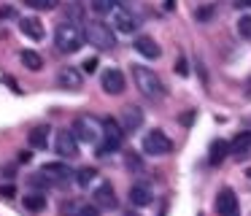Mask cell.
<instances>
[{
	"label": "cell",
	"mask_w": 251,
	"mask_h": 216,
	"mask_svg": "<svg viewBox=\"0 0 251 216\" xmlns=\"http://www.w3.org/2000/svg\"><path fill=\"white\" fill-rule=\"evenodd\" d=\"M211 16H213V5H202V8H197V19L200 22L211 19Z\"/></svg>",
	"instance_id": "4dcf8cb0"
},
{
	"label": "cell",
	"mask_w": 251,
	"mask_h": 216,
	"mask_svg": "<svg viewBox=\"0 0 251 216\" xmlns=\"http://www.w3.org/2000/svg\"><path fill=\"white\" fill-rule=\"evenodd\" d=\"M122 140H125V130H122V124L116 122V119H103V146L108 151L119 149Z\"/></svg>",
	"instance_id": "9c48e42d"
},
{
	"label": "cell",
	"mask_w": 251,
	"mask_h": 216,
	"mask_svg": "<svg viewBox=\"0 0 251 216\" xmlns=\"http://www.w3.org/2000/svg\"><path fill=\"white\" fill-rule=\"evenodd\" d=\"M122 216H141V214H138V211H125Z\"/></svg>",
	"instance_id": "ab89813d"
},
{
	"label": "cell",
	"mask_w": 251,
	"mask_h": 216,
	"mask_svg": "<svg viewBox=\"0 0 251 216\" xmlns=\"http://www.w3.org/2000/svg\"><path fill=\"white\" fill-rule=\"evenodd\" d=\"M22 203H25V208H27V211H35V214H41V211L46 208V197L41 192H27Z\"/></svg>",
	"instance_id": "7402d4cb"
},
{
	"label": "cell",
	"mask_w": 251,
	"mask_h": 216,
	"mask_svg": "<svg viewBox=\"0 0 251 216\" xmlns=\"http://www.w3.org/2000/svg\"><path fill=\"white\" fill-rule=\"evenodd\" d=\"M54 81H57V86H60V89H68V92H76V89H81V86H84L81 70H78V68H71V65L57 70V79H54Z\"/></svg>",
	"instance_id": "30bf717a"
},
{
	"label": "cell",
	"mask_w": 251,
	"mask_h": 216,
	"mask_svg": "<svg viewBox=\"0 0 251 216\" xmlns=\"http://www.w3.org/2000/svg\"><path fill=\"white\" fill-rule=\"evenodd\" d=\"M238 35L246 38V41H251V14H246L238 19Z\"/></svg>",
	"instance_id": "484cf974"
},
{
	"label": "cell",
	"mask_w": 251,
	"mask_h": 216,
	"mask_svg": "<svg viewBox=\"0 0 251 216\" xmlns=\"http://www.w3.org/2000/svg\"><path fill=\"white\" fill-rule=\"evenodd\" d=\"M38 173L49 181V187H60V189L71 187V184L76 181V173L68 165H62V162H49V165H44Z\"/></svg>",
	"instance_id": "5b68a950"
},
{
	"label": "cell",
	"mask_w": 251,
	"mask_h": 216,
	"mask_svg": "<svg viewBox=\"0 0 251 216\" xmlns=\"http://www.w3.org/2000/svg\"><path fill=\"white\" fill-rule=\"evenodd\" d=\"M119 124H122L125 133H135V130H141L143 111L138 106H125V108H122V116H119Z\"/></svg>",
	"instance_id": "4fadbf2b"
},
{
	"label": "cell",
	"mask_w": 251,
	"mask_h": 216,
	"mask_svg": "<svg viewBox=\"0 0 251 216\" xmlns=\"http://www.w3.org/2000/svg\"><path fill=\"white\" fill-rule=\"evenodd\" d=\"M246 97L251 100V79H249V84H246Z\"/></svg>",
	"instance_id": "f35d334b"
},
{
	"label": "cell",
	"mask_w": 251,
	"mask_h": 216,
	"mask_svg": "<svg viewBox=\"0 0 251 216\" xmlns=\"http://www.w3.org/2000/svg\"><path fill=\"white\" fill-rule=\"evenodd\" d=\"M27 181H30V187H41V189H46V187H49V181H46V178L41 176V173H35V176H30Z\"/></svg>",
	"instance_id": "f1b7e54d"
},
{
	"label": "cell",
	"mask_w": 251,
	"mask_h": 216,
	"mask_svg": "<svg viewBox=\"0 0 251 216\" xmlns=\"http://www.w3.org/2000/svg\"><path fill=\"white\" fill-rule=\"evenodd\" d=\"M170 149H173V143H170V138L162 130H151V133L143 135V151H146L149 157H162V154H168Z\"/></svg>",
	"instance_id": "8992f818"
},
{
	"label": "cell",
	"mask_w": 251,
	"mask_h": 216,
	"mask_svg": "<svg viewBox=\"0 0 251 216\" xmlns=\"http://www.w3.org/2000/svg\"><path fill=\"white\" fill-rule=\"evenodd\" d=\"M114 0H92V11L95 14H100V16H105V14H114Z\"/></svg>",
	"instance_id": "d4e9b609"
},
{
	"label": "cell",
	"mask_w": 251,
	"mask_h": 216,
	"mask_svg": "<svg viewBox=\"0 0 251 216\" xmlns=\"http://www.w3.org/2000/svg\"><path fill=\"white\" fill-rule=\"evenodd\" d=\"M135 52L143 54L146 59H159L162 57V49H159V43L154 41L151 35H138L135 38Z\"/></svg>",
	"instance_id": "9a60e30c"
},
{
	"label": "cell",
	"mask_w": 251,
	"mask_h": 216,
	"mask_svg": "<svg viewBox=\"0 0 251 216\" xmlns=\"http://www.w3.org/2000/svg\"><path fill=\"white\" fill-rule=\"evenodd\" d=\"M0 16H3V19H8V16H17V11H14L11 5H3V8H0Z\"/></svg>",
	"instance_id": "d6a6232c"
},
{
	"label": "cell",
	"mask_w": 251,
	"mask_h": 216,
	"mask_svg": "<svg viewBox=\"0 0 251 216\" xmlns=\"http://www.w3.org/2000/svg\"><path fill=\"white\" fill-rule=\"evenodd\" d=\"M19 59H22V65L27 70H41V68H44V57H41L38 52H33V49H22Z\"/></svg>",
	"instance_id": "44dd1931"
},
{
	"label": "cell",
	"mask_w": 251,
	"mask_h": 216,
	"mask_svg": "<svg viewBox=\"0 0 251 216\" xmlns=\"http://www.w3.org/2000/svg\"><path fill=\"white\" fill-rule=\"evenodd\" d=\"M95 205L103 208V211L116 208V192H114V187H111L108 181H103L98 189H95Z\"/></svg>",
	"instance_id": "5bb4252c"
},
{
	"label": "cell",
	"mask_w": 251,
	"mask_h": 216,
	"mask_svg": "<svg viewBox=\"0 0 251 216\" xmlns=\"http://www.w3.org/2000/svg\"><path fill=\"white\" fill-rule=\"evenodd\" d=\"M176 73H181V76L189 73V65H186V59H184V57H178V62H176Z\"/></svg>",
	"instance_id": "1f68e13d"
},
{
	"label": "cell",
	"mask_w": 251,
	"mask_h": 216,
	"mask_svg": "<svg viewBox=\"0 0 251 216\" xmlns=\"http://www.w3.org/2000/svg\"><path fill=\"white\" fill-rule=\"evenodd\" d=\"M200 216H202V214H200Z\"/></svg>",
	"instance_id": "b9f144b4"
},
{
	"label": "cell",
	"mask_w": 251,
	"mask_h": 216,
	"mask_svg": "<svg viewBox=\"0 0 251 216\" xmlns=\"http://www.w3.org/2000/svg\"><path fill=\"white\" fill-rule=\"evenodd\" d=\"M165 8H168V11H173V8H176V0H168V3H165Z\"/></svg>",
	"instance_id": "74e56055"
},
{
	"label": "cell",
	"mask_w": 251,
	"mask_h": 216,
	"mask_svg": "<svg viewBox=\"0 0 251 216\" xmlns=\"http://www.w3.org/2000/svg\"><path fill=\"white\" fill-rule=\"evenodd\" d=\"M84 41L92 43L95 49H100V52H111V49H116V35L111 27L100 25V22H89V25H84Z\"/></svg>",
	"instance_id": "277c9868"
},
{
	"label": "cell",
	"mask_w": 251,
	"mask_h": 216,
	"mask_svg": "<svg viewBox=\"0 0 251 216\" xmlns=\"http://www.w3.org/2000/svg\"><path fill=\"white\" fill-rule=\"evenodd\" d=\"M54 151H57V157H65V160L78 157V140H76V135H73L71 130H60V133L54 135Z\"/></svg>",
	"instance_id": "ba28073f"
},
{
	"label": "cell",
	"mask_w": 251,
	"mask_h": 216,
	"mask_svg": "<svg viewBox=\"0 0 251 216\" xmlns=\"http://www.w3.org/2000/svg\"><path fill=\"white\" fill-rule=\"evenodd\" d=\"M3 81H6V84H8V86H11V89H14V92H19V84H17V81H14V79H3Z\"/></svg>",
	"instance_id": "d590c367"
},
{
	"label": "cell",
	"mask_w": 251,
	"mask_h": 216,
	"mask_svg": "<svg viewBox=\"0 0 251 216\" xmlns=\"http://www.w3.org/2000/svg\"><path fill=\"white\" fill-rule=\"evenodd\" d=\"M114 3H116V5H119V3H127V0H114Z\"/></svg>",
	"instance_id": "60d3db41"
},
{
	"label": "cell",
	"mask_w": 251,
	"mask_h": 216,
	"mask_svg": "<svg viewBox=\"0 0 251 216\" xmlns=\"http://www.w3.org/2000/svg\"><path fill=\"white\" fill-rule=\"evenodd\" d=\"M100 84H103V89L108 95H122L125 92V73L119 68H105L100 73Z\"/></svg>",
	"instance_id": "7c38bea8"
},
{
	"label": "cell",
	"mask_w": 251,
	"mask_h": 216,
	"mask_svg": "<svg viewBox=\"0 0 251 216\" xmlns=\"http://www.w3.org/2000/svg\"><path fill=\"white\" fill-rule=\"evenodd\" d=\"M216 214H219V216H240L238 194H235L229 187H222V189H219V194H216Z\"/></svg>",
	"instance_id": "52a82bcc"
},
{
	"label": "cell",
	"mask_w": 251,
	"mask_h": 216,
	"mask_svg": "<svg viewBox=\"0 0 251 216\" xmlns=\"http://www.w3.org/2000/svg\"><path fill=\"white\" fill-rule=\"evenodd\" d=\"M98 178V170L95 167H78L76 170V181H78V187H89V184Z\"/></svg>",
	"instance_id": "603a6c76"
},
{
	"label": "cell",
	"mask_w": 251,
	"mask_h": 216,
	"mask_svg": "<svg viewBox=\"0 0 251 216\" xmlns=\"http://www.w3.org/2000/svg\"><path fill=\"white\" fill-rule=\"evenodd\" d=\"M235 5H238V8H251V0H238Z\"/></svg>",
	"instance_id": "8d00e7d4"
},
{
	"label": "cell",
	"mask_w": 251,
	"mask_h": 216,
	"mask_svg": "<svg viewBox=\"0 0 251 216\" xmlns=\"http://www.w3.org/2000/svg\"><path fill=\"white\" fill-rule=\"evenodd\" d=\"M132 81H135V86H138V92H141L146 100H151V103H157V100H162L165 97V84L159 81V76L154 73L151 68H143V65H132Z\"/></svg>",
	"instance_id": "6da1fadb"
},
{
	"label": "cell",
	"mask_w": 251,
	"mask_h": 216,
	"mask_svg": "<svg viewBox=\"0 0 251 216\" xmlns=\"http://www.w3.org/2000/svg\"><path fill=\"white\" fill-rule=\"evenodd\" d=\"M111 16H114V27L119 32H125V35H130V32H135L138 27H141V16H135L127 8H114Z\"/></svg>",
	"instance_id": "8fae6325"
},
{
	"label": "cell",
	"mask_w": 251,
	"mask_h": 216,
	"mask_svg": "<svg viewBox=\"0 0 251 216\" xmlns=\"http://www.w3.org/2000/svg\"><path fill=\"white\" fill-rule=\"evenodd\" d=\"M84 41V30H78L76 25H71V22H62V25H57L54 30V49L62 54H73L81 49Z\"/></svg>",
	"instance_id": "3957f363"
},
{
	"label": "cell",
	"mask_w": 251,
	"mask_h": 216,
	"mask_svg": "<svg viewBox=\"0 0 251 216\" xmlns=\"http://www.w3.org/2000/svg\"><path fill=\"white\" fill-rule=\"evenodd\" d=\"M192 122H195V111H189V113L181 116V124H192Z\"/></svg>",
	"instance_id": "e575fe53"
},
{
	"label": "cell",
	"mask_w": 251,
	"mask_h": 216,
	"mask_svg": "<svg viewBox=\"0 0 251 216\" xmlns=\"http://www.w3.org/2000/svg\"><path fill=\"white\" fill-rule=\"evenodd\" d=\"M19 30L27 38H33V41H41V38H44V25H41V19H35V16H22V19H19Z\"/></svg>",
	"instance_id": "e0dca14e"
},
{
	"label": "cell",
	"mask_w": 251,
	"mask_h": 216,
	"mask_svg": "<svg viewBox=\"0 0 251 216\" xmlns=\"http://www.w3.org/2000/svg\"><path fill=\"white\" fill-rule=\"evenodd\" d=\"M95 68H98V59H87V62H84V70H87V73H95Z\"/></svg>",
	"instance_id": "836d02e7"
},
{
	"label": "cell",
	"mask_w": 251,
	"mask_h": 216,
	"mask_svg": "<svg viewBox=\"0 0 251 216\" xmlns=\"http://www.w3.org/2000/svg\"><path fill=\"white\" fill-rule=\"evenodd\" d=\"M22 3L30 5V8H35V11H51V8L60 5V0H22Z\"/></svg>",
	"instance_id": "cb8c5ba5"
},
{
	"label": "cell",
	"mask_w": 251,
	"mask_h": 216,
	"mask_svg": "<svg viewBox=\"0 0 251 216\" xmlns=\"http://www.w3.org/2000/svg\"><path fill=\"white\" fill-rule=\"evenodd\" d=\"M76 216H100V211H98V205H81L76 211Z\"/></svg>",
	"instance_id": "83f0119b"
},
{
	"label": "cell",
	"mask_w": 251,
	"mask_h": 216,
	"mask_svg": "<svg viewBox=\"0 0 251 216\" xmlns=\"http://www.w3.org/2000/svg\"><path fill=\"white\" fill-rule=\"evenodd\" d=\"M73 135H76V140H81V143H103V122H100L98 116H92V113H78L76 119H73Z\"/></svg>",
	"instance_id": "7a4b0ae2"
},
{
	"label": "cell",
	"mask_w": 251,
	"mask_h": 216,
	"mask_svg": "<svg viewBox=\"0 0 251 216\" xmlns=\"http://www.w3.org/2000/svg\"><path fill=\"white\" fill-rule=\"evenodd\" d=\"M49 135H51V127L49 124H38V127H33L30 130V135H27V140H30V146L33 149H46L49 146Z\"/></svg>",
	"instance_id": "ac0fdd59"
},
{
	"label": "cell",
	"mask_w": 251,
	"mask_h": 216,
	"mask_svg": "<svg viewBox=\"0 0 251 216\" xmlns=\"http://www.w3.org/2000/svg\"><path fill=\"white\" fill-rule=\"evenodd\" d=\"M127 200H130L135 208H146V205L154 200L151 187H146V184H135V187L130 189V194H127Z\"/></svg>",
	"instance_id": "2e32d148"
},
{
	"label": "cell",
	"mask_w": 251,
	"mask_h": 216,
	"mask_svg": "<svg viewBox=\"0 0 251 216\" xmlns=\"http://www.w3.org/2000/svg\"><path fill=\"white\" fill-rule=\"evenodd\" d=\"M0 197H17V187L14 184H0Z\"/></svg>",
	"instance_id": "f546056e"
},
{
	"label": "cell",
	"mask_w": 251,
	"mask_h": 216,
	"mask_svg": "<svg viewBox=\"0 0 251 216\" xmlns=\"http://www.w3.org/2000/svg\"><path fill=\"white\" fill-rule=\"evenodd\" d=\"M78 208H81V203H78V200H71V203L62 205V214H65V216H76Z\"/></svg>",
	"instance_id": "4316f807"
},
{
	"label": "cell",
	"mask_w": 251,
	"mask_h": 216,
	"mask_svg": "<svg viewBox=\"0 0 251 216\" xmlns=\"http://www.w3.org/2000/svg\"><path fill=\"white\" fill-rule=\"evenodd\" d=\"M251 151V133H238L232 140H229V154L243 157Z\"/></svg>",
	"instance_id": "d6986e66"
},
{
	"label": "cell",
	"mask_w": 251,
	"mask_h": 216,
	"mask_svg": "<svg viewBox=\"0 0 251 216\" xmlns=\"http://www.w3.org/2000/svg\"><path fill=\"white\" fill-rule=\"evenodd\" d=\"M208 157H211V165H222V162L229 157V143H227V140H222V138H216V140L211 143Z\"/></svg>",
	"instance_id": "ffe728a7"
}]
</instances>
